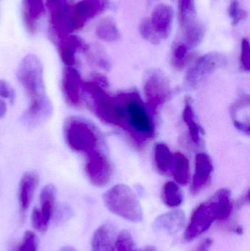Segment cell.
Returning <instances> with one entry per match:
<instances>
[{
	"label": "cell",
	"mask_w": 250,
	"mask_h": 251,
	"mask_svg": "<svg viewBox=\"0 0 250 251\" xmlns=\"http://www.w3.org/2000/svg\"><path fill=\"white\" fill-rule=\"evenodd\" d=\"M173 177L178 184L185 186L189 180V162L186 156L181 152L173 154Z\"/></svg>",
	"instance_id": "25"
},
{
	"label": "cell",
	"mask_w": 250,
	"mask_h": 251,
	"mask_svg": "<svg viewBox=\"0 0 250 251\" xmlns=\"http://www.w3.org/2000/svg\"><path fill=\"white\" fill-rule=\"evenodd\" d=\"M58 251H77L76 249H73L72 247H68V246H66V247L62 248L61 249H60Z\"/></svg>",
	"instance_id": "40"
},
{
	"label": "cell",
	"mask_w": 250,
	"mask_h": 251,
	"mask_svg": "<svg viewBox=\"0 0 250 251\" xmlns=\"http://www.w3.org/2000/svg\"><path fill=\"white\" fill-rule=\"evenodd\" d=\"M173 18L174 11L169 4H159L153 10L150 21L160 39H167L170 35Z\"/></svg>",
	"instance_id": "15"
},
{
	"label": "cell",
	"mask_w": 250,
	"mask_h": 251,
	"mask_svg": "<svg viewBox=\"0 0 250 251\" xmlns=\"http://www.w3.org/2000/svg\"><path fill=\"white\" fill-rule=\"evenodd\" d=\"M214 171L212 161L206 153H198L195 156V171L194 174L191 193L198 194L210 182Z\"/></svg>",
	"instance_id": "14"
},
{
	"label": "cell",
	"mask_w": 250,
	"mask_h": 251,
	"mask_svg": "<svg viewBox=\"0 0 250 251\" xmlns=\"http://www.w3.org/2000/svg\"><path fill=\"white\" fill-rule=\"evenodd\" d=\"M227 58L219 52L204 54L189 68L185 76V86L188 89H195L205 78L217 69L226 66Z\"/></svg>",
	"instance_id": "7"
},
{
	"label": "cell",
	"mask_w": 250,
	"mask_h": 251,
	"mask_svg": "<svg viewBox=\"0 0 250 251\" xmlns=\"http://www.w3.org/2000/svg\"><path fill=\"white\" fill-rule=\"evenodd\" d=\"M38 239L32 231H26L23 236V241L17 251H37Z\"/></svg>",
	"instance_id": "35"
},
{
	"label": "cell",
	"mask_w": 250,
	"mask_h": 251,
	"mask_svg": "<svg viewBox=\"0 0 250 251\" xmlns=\"http://www.w3.org/2000/svg\"><path fill=\"white\" fill-rule=\"evenodd\" d=\"M115 231L110 224L101 225L97 228L91 242L92 251H114L115 250Z\"/></svg>",
	"instance_id": "20"
},
{
	"label": "cell",
	"mask_w": 250,
	"mask_h": 251,
	"mask_svg": "<svg viewBox=\"0 0 250 251\" xmlns=\"http://www.w3.org/2000/svg\"><path fill=\"white\" fill-rule=\"evenodd\" d=\"M17 77L29 100L22 122L30 127L43 125L52 115L53 106L45 91L42 62L35 54L25 56L19 64Z\"/></svg>",
	"instance_id": "1"
},
{
	"label": "cell",
	"mask_w": 250,
	"mask_h": 251,
	"mask_svg": "<svg viewBox=\"0 0 250 251\" xmlns=\"http://www.w3.org/2000/svg\"><path fill=\"white\" fill-rule=\"evenodd\" d=\"M66 144L73 151L88 156L102 148V139L95 126L84 119L70 117L64 126Z\"/></svg>",
	"instance_id": "4"
},
{
	"label": "cell",
	"mask_w": 250,
	"mask_h": 251,
	"mask_svg": "<svg viewBox=\"0 0 250 251\" xmlns=\"http://www.w3.org/2000/svg\"><path fill=\"white\" fill-rule=\"evenodd\" d=\"M162 200L166 206L176 208L183 203V196L179 185L173 181L164 184L162 190Z\"/></svg>",
	"instance_id": "28"
},
{
	"label": "cell",
	"mask_w": 250,
	"mask_h": 251,
	"mask_svg": "<svg viewBox=\"0 0 250 251\" xmlns=\"http://www.w3.org/2000/svg\"><path fill=\"white\" fill-rule=\"evenodd\" d=\"M183 41H181L187 47L189 50H192L198 47L202 42L205 35L204 26L198 21L192 22L183 26Z\"/></svg>",
	"instance_id": "24"
},
{
	"label": "cell",
	"mask_w": 250,
	"mask_h": 251,
	"mask_svg": "<svg viewBox=\"0 0 250 251\" xmlns=\"http://www.w3.org/2000/svg\"><path fill=\"white\" fill-rule=\"evenodd\" d=\"M186 217L182 210H173L162 214L156 218L153 228L157 232L175 235L184 227Z\"/></svg>",
	"instance_id": "16"
},
{
	"label": "cell",
	"mask_w": 250,
	"mask_h": 251,
	"mask_svg": "<svg viewBox=\"0 0 250 251\" xmlns=\"http://www.w3.org/2000/svg\"><path fill=\"white\" fill-rule=\"evenodd\" d=\"M210 199L214 203L217 220H227L233 211V202L230 190L227 189L219 190Z\"/></svg>",
	"instance_id": "21"
},
{
	"label": "cell",
	"mask_w": 250,
	"mask_h": 251,
	"mask_svg": "<svg viewBox=\"0 0 250 251\" xmlns=\"http://www.w3.org/2000/svg\"><path fill=\"white\" fill-rule=\"evenodd\" d=\"M241 63L243 69L247 72H249L250 70V44L249 41L247 39H244L242 42Z\"/></svg>",
	"instance_id": "37"
},
{
	"label": "cell",
	"mask_w": 250,
	"mask_h": 251,
	"mask_svg": "<svg viewBox=\"0 0 250 251\" xmlns=\"http://www.w3.org/2000/svg\"><path fill=\"white\" fill-rule=\"evenodd\" d=\"M250 108V98L248 96L240 97L230 108L232 119H233L235 126L239 131L250 134V124L244 119V115L249 116V110L245 112V110Z\"/></svg>",
	"instance_id": "22"
},
{
	"label": "cell",
	"mask_w": 250,
	"mask_h": 251,
	"mask_svg": "<svg viewBox=\"0 0 250 251\" xmlns=\"http://www.w3.org/2000/svg\"><path fill=\"white\" fill-rule=\"evenodd\" d=\"M45 12L44 0H23L22 5V16L25 27L29 34L34 35L37 32L38 21Z\"/></svg>",
	"instance_id": "19"
},
{
	"label": "cell",
	"mask_w": 250,
	"mask_h": 251,
	"mask_svg": "<svg viewBox=\"0 0 250 251\" xmlns=\"http://www.w3.org/2000/svg\"><path fill=\"white\" fill-rule=\"evenodd\" d=\"M57 190L52 184H47L41 190L40 194L41 208H35L32 213V226L36 231L44 232L48 229L54 214Z\"/></svg>",
	"instance_id": "11"
},
{
	"label": "cell",
	"mask_w": 250,
	"mask_h": 251,
	"mask_svg": "<svg viewBox=\"0 0 250 251\" xmlns=\"http://www.w3.org/2000/svg\"><path fill=\"white\" fill-rule=\"evenodd\" d=\"M85 172L91 184L101 187L107 185L113 176V165L104 150L86 156Z\"/></svg>",
	"instance_id": "9"
},
{
	"label": "cell",
	"mask_w": 250,
	"mask_h": 251,
	"mask_svg": "<svg viewBox=\"0 0 250 251\" xmlns=\"http://www.w3.org/2000/svg\"><path fill=\"white\" fill-rule=\"evenodd\" d=\"M115 248L117 251H142L136 246L132 234L126 230H123L118 234Z\"/></svg>",
	"instance_id": "32"
},
{
	"label": "cell",
	"mask_w": 250,
	"mask_h": 251,
	"mask_svg": "<svg viewBox=\"0 0 250 251\" xmlns=\"http://www.w3.org/2000/svg\"><path fill=\"white\" fill-rule=\"evenodd\" d=\"M88 60L92 65L98 66L104 70H109L110 68V60L104 51L98 47H91L88 46L86 51Z\"/></svg>",
	"instance_id": "31"
},
{
	"label": "cell",
	"mask_w": 250,
	"mask_h": 251,
	"mask_svg": "<svg viewBox=\"0 0 250 251\" xmlns=\"http://www.w3.org/2000/svg\"><path fill=\"white\" fill-rule=\"evenodd\" d=\"M217 221L215 208L211 199L200 204L192 212L190 221L184 233L186 242L193 241L204 234Z\"/></svg>",
	"instance_id": "10"
},
{
	"label": "cell",
	"mask_w": 250,
	"mask_h": 251,
	"mask_svg": "<svg viewBox=\"0 0 250 251\" xmlns=\"http://www.w3.org/2000/svg\"><path fill=\"white\" fill-rule=\"evenodd\" d=\"M104 204L114 215L132 223L142 221V206L132 189L125 184H117L103 196Z\"/></svg>",
	"instance_id": "5"
},
{
	"label": "cell",
	"mask_w": 250,
	"mask_h": 251,
	"mask_svg": "<svg viewBox=\"0 0 250 251\" xmlns=\"http://www.w3.org/2000/svg\"><path fill=\"white\" fill-rule=\"evenodd\" d=\"M0 98L7 100L13 103L16 99V92L7 82L0 79Z\"/></svg>",
	"instance_id": "36"
},
{
	"label": "cell",
	"mask_w": 250,
	"mask_h": 251,
	"mask_svg": "<svg viewBox=\"0 0 250 251\" xmlns=\"http://www.w3.org/2000/svg\"><path fill=\"white\" fill-rule=\"evenodd\" d=\"M212 245V240L211 239H205L198 246L195 251H209Z\"/></svg>",
	"instance_id": "38"
},
{
	"label": "cell",
	"mask_w": 250,
	"mask_h": 251,
	"mask_svg": "<svg viewBox=\"0 0 250 251\" xmlns=\"http://www.w3.org/2000/svg\"><path fill=\"white\" fill-rule=\"evenodd\" d=\"M189 51L190 50L181 41L174 44L172 51V63L176 69L181 70L184 67L189 59Z\"/></svg>",
	"instance_id": "30"
},
{
	"label": "cell",
	"mask_w": 250,
	"mask_h": 251,
	"mask_svg": "<svg viewBox=\"0 0 250 251\" xmlns=\"http://www.w3.org/2000/svg\"><path fill=\"white\" fill-rule=\"evenodd\" d=\"M229 16L232 20V25L236 26L241 21L245 20L248 17V13L241 8L238 0H230L229 6Z\"/></svg>",
	"instance_id": "34"
},
{
	"label": "cell",
	"mask_w": 250,
	"mask_h": 251,
	"mask_svg": "<svg viewBox=\"0 0 250 251\" xmlns=\"http://www.w3.org/2000/svg\"><path fill=\"white\" fill-rule=\"evenodd\" d=\"M139 31L144 39L146 40L148 42L156 45L161 42V40L154 30L150 19H145L142 20L139 25Z\"/></svg>",
	"instance_id": "33"
},
{
	"label": "cell",
	"mask_w": 250,
	"mask_h": 251,
	"mask_svg": "<svg viewBox=\"0 0 250 251\" xmlns=\"http://www.w3.org/2000/svg\"><path fill=\"white\" fill-rule=\"evenodd\" d=\"M50 24L57 41L64 39L73 31L71 6L68 0H47Z\"/></svg>",
	"instance_id": "8"
},
{
	"label": "cell",
	"mask_w": 250,
	"mask_h": 251,
	"mask_svg": "<svg viewBox=\"0 0 250 251\" xmlns=\"http://www.w3.org/2000/svg\"><path fill=\"white\" fill-rule=\"evenodd\" d=\"M154 162L159 172L167 174L172 171L173 154L167 145L158 143L154 148Z\"/></svg>",
	"instance_id": "23"
},
{
	"label": "cell",
	"mask_w": 250,
	"mask_h": 251,
	"mask_svg": "<svg viewBox=\"0 0 250 251\" xmlns=\"http://www.w3.org/2000/svg\"><path fill=\"white\" fill-rule=\"evenodd\" d=\"M179 19L182 27L196 21L195 0H179Z\"/></svg>",
	"instance_id": "29"
},
{
	"label": "cell",
	"mask_w": 250,
	"mask_h": 251,
	"mask_svg": "<svg viewBox=\"0 0 250 251\" xmlns=\"http://www.w3.org/2000/svg\"><path fill=\"white\" fill-rule=\"evenodd\" d=\"M10 251H17V249H16V248H13V249H11Z\"/></svg>",
	"instance_id": "42"
},
{
	"label": "cell",
	"mask_w": 250,
	"mask_h": 251,
	"mask_svg": "<svg viewBox=\"0 0 250 251\" xmlns=\"http://www.w3.org/2000/svg\"><path fill=\"white\" fill-rule=\"evenodd\" d=\"M183 119L185 123L187 125L191 140L195 144L199 146L202 142V134H204V131H203L201 126L198 125V122H196L195 113H194L192 105L189 104V101H186V104H185L183 111Z\"/></svg>",
	"instance_id": "26"
},
{
	"label": "cell",
	"mask_w": 250,
	"mask_h": 251,
	"mask_svg": "<svg viewBox=\"0 0 250 251\" xmlns=\"http://www.w3.org/2000/svg\"><path fill=\"white\" fill-rule=\"evenodd\" d=\"M60 58L66 66L71 67L76 63V54L79 50L85 51L88 46L83 40L75 35H68L58 42Z\"/></svg>",
	"instance_id": "18"
},
{
	"label": "cell",
	"mask_w": 250,
	"mask_h": 251,
	"mask_svg": "<svg viewBox=\"0 0 250 251\" xmlns=\"http://www.w3.org/2000/svg\"><path fill=\"white\" fill-rule=\"evenodd\" d=\"M38 184L39 176L35 172L25 173L21 178L19 187V202L22 215H24L29 209Z\"/></svg>",
	"instance_id": "17"
},
{
	"label": "cell",
	"mask_w": 250,
	"mask_h": 251,
	"mask_svg": "<svg viewBox=\"0 0 250 251\" xmlns=\"http://www.w3.org/2000/svg\"><path fill=\"white\" fill-rule=\"evenodd\" d=\"M61 89L63 97L68 104L79 107L84 97V82L80 74L73 66H66L63 72Z\"/></svg>",
	"instance_id": "13"
},
{
	"label": "cell",
	"mask_w": 250,
	"mask_h": 251,
	"mask_svg": "<svg viewBox=\"0 0 250 251\" xmlns=\"http://www.w3.org/2000/svg\"><path fill=\"white\" fill-rule=\"evenodd\" d=\"M144 93L147 107L151 116H154L161 106L170 101L173 96V89L164 74L158 69H154L147 75L144 83Z\"/></svg>",
	"instance_id": "6"
},
{
	"label": "cell",
	"mask_w": 250,
	"mask_h": 251,
	"mask_svg": "<svg viewBox=\"0 0 250 251\" xmlns=\"http://www.w3.org/2000/svg\"><path fill=\"white\" fill-rule=\"evenodd\" d=\"M95 34L99 39L113 42L120 39V33L115 22L110 18L100 21L95 27Z\"/></svg>",
	"instance_id": "27"
},
{
	"label": "cell",
	"mask_w": 250,
	"mask_h": 251,
	"mask_svg": "<svg viewBox=\"0 0 250 251\" xmlns=\"http://www.w3.org/2000/svg\"><path fill=\"white\" fill-rule=\"evenodd\" d=\"M116 98L120 105V128L139 146L154 138L155 130L151 114L138 93H121Z\"/></svg>",
	"instance_id": "2"
},
{
	"label": "cell",
	"mask_w": 250,
	"mask_h": 251,
	"mask_svg": "<svg viewBox=\"0 0 250 251\" xmlns=\"http://www.w3.org/2000/svg\"><path fill=\"white\" fill-rule=\"evenodd\" d=\"M7 111V105L4 100L0 98V119L4 117Z\"/></svg>",
	"instance_id": "39"
},
{
	"label": "cell",
	"mask_w": 250,
	"mask_h": 251,
	"mask_svg": "<svg viewBox=\"0 0 250 251\" xmlns=\"http://www.w3.org/2000/svg\"><path fill=\"white\" fill-rule=\"evenodd\" d=\"M110 0H80L71 6V21L73 31L85 26L91 19L105 11Z\"/></svg>",
	"instance_id": "12"
},
{
	"label": "cell",
	"mask_w": 250,
	"mask_h": 251,
	"mask_svg": "<svg viewBox=\"0 0 250 251\" xmlns=\"http://www.w3.org/2000/svg\"><path fill=\"white\" fill-rule=\"evenodd\" d=\"M107 81L95 75L92 80L84 82V94L89 99L91 108L97 117L108 125L120 126L121 116L118 101L106 91Z\"/></svg>",
	"instance_id": "3"
},
{
	"label": "cell",
	"mask_w": 250,
	"mask_h": 251,
	"mask_svg": "<svg viewBox=\"0 0 250 251\" xmlns=\"http://www.w3.org/2000/svg\"><path fill=\"white\" fill-rule=\"evenodd\" d=\"M145 251H157L153 246H148L146 249H145Z\"/></svg>",
	"instance_id": "41"
}]
</instances>
